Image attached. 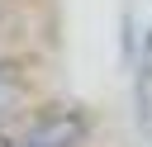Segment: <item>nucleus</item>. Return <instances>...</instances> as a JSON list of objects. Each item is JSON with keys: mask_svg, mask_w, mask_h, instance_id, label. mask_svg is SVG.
Instances as JSON below:
<instances>
[{"mask_svg": "<svg viewBox=\"0 0 152 147\" xmlns=\"http://www.w3.org/2000/svg\"><path fill=\"white\" fill-rule=\"evenodd\" d=\"M14 104H19V81H14V66H10V62H0V123L14 114Z\"/></svg>", "mask_w": 152, "mask_h": 147, "instance_id": "nucleus-2", "label": "nucleus"}, {"mask_svg": "<svg viewBox=\"0 0 152 147\" xmlns=\"http://www.w3.org/2000/svg\"><path fill=\"white\" fill-rule=\"evenodd\" d=\"M81 142H86V119L81 114H48L24 138H14L5 147H81Z\"/></svg>", "mask_w": 152, "mask_h": 147, "instance_id": "nucleus-1", "label": "nucleus"}]
</instances>
